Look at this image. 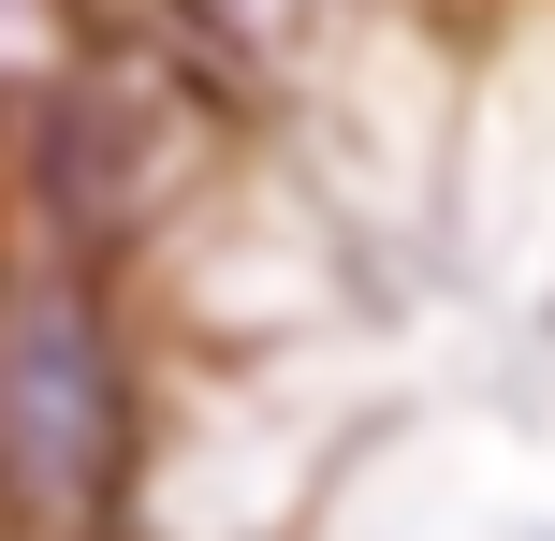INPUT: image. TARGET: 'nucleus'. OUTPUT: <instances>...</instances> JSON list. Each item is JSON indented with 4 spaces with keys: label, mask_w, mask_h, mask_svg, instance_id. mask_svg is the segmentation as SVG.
<instances>
[{
    "label": "nucleus",
    "mask_w": 555,
    "mask_h": 541,
    "mask_svg": "<svg viewBox=\"0 0 555 541\" xmlns=\"http://www.w3.org/2000/svg\"><path fill=\"white\" fill-rule=\"evenodd\" d=\"M132 484V366L88 293V263H15L0 279V498L15 527H103Z\"/></svg>",
    "instance_id": "nucleus-1"
},
{
    "label": "nucleus",
    "mask_w": 555,
    "mask_h": 541,
    "mask_svg": "<svg viewBox=\"0 0 555 541\" xmlns=\"http://www.w3.org/2000/svg\"><path fill=\"white\" fill-rule=\"evenodd\" d=\"M191 176V132H176V88L132 74H74L29 117V220H44V263H103L146 205H176Z\"/></svg>",
    "instance_id": "nucleus-2"
},
{
    "label": "nucleus",
    "mask_w": 555,
    "mask_h": 541,
    "mask_svg": "<svg viewBox=\"0 0 555 541\" xmlns=\"http://www.w3.org/2000/svg\"><path fill=\"white\" fill-rule=\"evenodd\" d=\"M0 541H15V498H0Z\"/></svg>",
    "instance_id": "nucleus-3"
}]
</instances>
